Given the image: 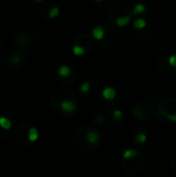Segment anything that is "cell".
<instances>
[{
	"label": "cell",
	"instance_id": "obj_3",
	"mask_svg": "<svg viewBox=\"0 0 176 177\" xmlns=\"http://www.w3.org/2000/svg\"><path fill=\"white\" fill-rule=\"evenodd\" d=\"M73 143L77 148H79V149L82 151H87V152H89V151L94 150V147H93L87 140L86 127L79 128V130L74 134Z\"/></svg>",
	"mask_w": 176,
	"mask_h": 177
},
{
	"label": "cell",
	"instance_id": "obj_21",
	"mask_svg": "<svg viewBox=\"0 0 176 177\" xmlns=\"http://www.w3.org/2000/svg\"><path fill=\"white\" fill-rule=\"evenodd\" d=\"M73 52L77 56H81V55H84V54H86V51H85L83 48H81L80 46H77V45L74 46Z\"/></svg>",
	"mask_w": 176,
	"mask_h": 177
},
{
	"label": "cell",
	"instance_id": "obj_7",
	"mask_svg": "<svg viewBox=\"0 0 176 177\" xmlns=\"http://www.w3.org/2000/svg\"><path fill=\"white\" fill-rule=\"evenodd\" d=\"M130 7L126 4L121 3V2H115V3H113L110 6L109 11H108V17L111 20H115L116 21L120 17L130 15Z\"/></svg>",
	"mask_w": 176,
	"mask_h": 177
},
{
	"label": "cell",
	"instance_id": "obj_34",
	"mask_svg": "<svg viewBox=\"0 0 176 177\" xmlns=\"http://www.w3.org/2000/svg\"><path fill=\"white\" fill-rule=\"evenodd\" d=\"M35 1H38V2H39V1H42V0H35Z\"/></svg>",
	"mask_w": 176,
	"mask_h": 177
},
{
	"label": "cell",
	"instance_id": "obj_9",
	"mask_svg": "<svg viewBox=\"0 0 176 177\" xmlns=\"http://www.w3.org/2000/svg\"><path fill=\"white\" fill-rule=\"evenodd\" d=\"M158 70L161 73H163L165 76L173 77L176 76V67L172 66L169 63V58H167V56H163L161 58L160 62H158Z\"/></svg>",
	"mask_w": 176,
	"mask_h": 177
},
{
	"label": "cell",
	"instance_id": "obj_33",
	"mask_svg": "<svg viewBox=\"0 0 176 177\" xmlns=\"http://www.w3.org/2000/svg\"><path fill=\"white\" fill-rule=\"evenodd\" d=\"M96 2H101V1H103V0H95Z\"/></svg>",
	"mask_w": 176,
	"mask_h": 177
},
{
	"label": "cell",
	"instance_id": "obj_25",
	"mask_svg": "<svg viewBox=\"0 0 176 177\" xmlns=\"http://www.w3.org/2000/svg\"><path fill=\"white\" fill-rule=\"evenodd\" d=\"M113 119L116 121H120L122 119V113H121L120 110H115L113 112Z\"/></svg>",
	"mask_w": 176,
	"mask_h": 177
},
{
	"label": "cell",
	"instance_id": "obj_26",
	"mask_svg": "<svg viewBox=\"0 0 176 177\" xmlns=\"http://www.w3.org/2000/svg\"><path fill=\"white\" fill-rule=\"evenodd\" d=\"M144 10H145V6H144L143 4L139 3L135 6L134 11H133V13H134V14H141V13H143Z\"/></svg>",
	"mask_w": 176,
	"mask_h": 177
},
{
	"label": "cell",
	"instance_id": "obj_22",
	"mask_svg": "<svg viewBox=\"0 0 176 177\" xmlns=\"http://www.w3.org/2000/svg\"><path fill=\"white\" fill-rule=\"evenodd\" d=\"M138 153V151L136 149H127L124 151L123 155H122V159H126V158H130L133 155H136Z\"/></svg>",
	"mask_w": 176,
	"mask_h": 177
},
{
	"label": "cell",
	"instance_id": "obj_15",
	"mask_svg": "<svg viewBox=\"0 0 176 177\" xmlns=\"http://www.w3.org/2000/svg\"><path fill=\"white\" fill-rule=\"evenodd\" d=\"M115 94H116L115 90L111 87H108L106 89H104V91H103V96H104V99H113L115 98Z\"/></svg>",
	"mask_w": 176,
	"mask_h": 177
},
{
	"label": "cell",
	"instance_id": "obj_6",
	"mask_svg": "<svg viewBox=\"0 0 176 177\" xmlns=\"http://www.w3.org/2000/svg\"><path fill=\"white\" fill-rule=\"evenodd\" d=\"M31 125L28 123H20L18 127L15 128L14 132V137L17 141L21 145H29L32 142L29 140V128Z\"/></svg>",
	"mask_w": 176,
	"mask_h": 177
},
{
	"label": "cell",
	"instance_id": "obj_28",
	"mask_svg": "<svg viewBox=\"0 0 176 177\" xmlns=\"http://www.w3.org/2000/svg\"><path fill=\"white\" fill-rule=\"evenodd\" d=\"M89 87H90V84L88 83V82H86V83H84V84H82V86H81V92H87L88 89H89Z\"/></svg>",
	"mask_w": 176,
	"mask_h": 177
},
{
	"label": "cell",
	"instance_id": "obj_20",
	"mask_svg": "<svg viewBox=\"0 0 176 177\" xmlns=\"http://www.w3.org/2000/svg\"><path fill=\"white\" fill-rule=\"evenodd\" d=\"M145 26H146V22H145V20H143V19H137L134 22V27L137 30L143 29V28H145Z\"/></svg>",
	"mask_w": 176,
	"mask_h": 177
},
{
	"label": "cell",
	"instance_id": "obj_32",
	"mask_svg": "<svg viewBox=\"0 0 176 177\" xmlns=\"http://www.w3.org/2000/svg\"><path fill=\"white\" fill-rule=\"evenodd\" d=\"M25 1H26L27 3H33V2H32V0H25Z\"/></svg>",
	"mask_w": 176,
	"mask_h": 177
},
{
	"label": "cell",
	"instance_id": "obj_5",
	"mask_svg": "<svg viewBox=\"0 0 176 177\" xmlns=\"http://www.w3.org/2000/svg\"><path fill=\"white\" fill-rule=\"evenodd\" d=\"M104 28V38H102V45L104 46H115L118 42L119 39V33L114 27L110 26L108 24L103 25Z\"/></svg>",
	"mask_w": 176,
	"mask_h": 177
},
{
	"label": "cell",
	"instance_id": "obj_19",
	"mask_svg": "<svg viewBox=\"0 0 176 177\" xmlns=\"http://www.w3.org/2000/svg\"><path fill=\"white\" fill-rule=\"evenodd\" d=\"M130 15H126V16H123V17H120V18H118L116 20V24L118 25V26H124V25H126L127 23L130 22Z\"/></svg>",
	"mask_w": 176,
	"mask_h": 177
},
{
	"label": "cell",
	"instance_id": "obj_29",
	"mask_svg": "<svg viewBox=\"0 0 176 177\" xmlns=\"http://www.w3.org/2000/svg\"><path fill=\"white\" fill-rule=\"evenodd\" d=\"M169 63L172 65V66L176 67V56L175 55H171L169 57Z\"/></svg>",
	"mask_w": 176,
	"mask_h": 177
},
{
	"label": "cell",
	"instance_id": "obj_16",
	"mask_svg": "<svg viewBox=\"0 0 176 177\" xmlns=\"http://www.w3.org/2000/svg\"><path fill=\"white\" fill-rule=\"evenodd\" d=\"M70 73H72V70L69 66H66V65H62L58 70L59 76L62 77V78H67L70 75Z\"/></svg>",
	"mask_w": 176,
	"mask_h": 177
},
{
	"label": "cell",
	"instance_id": "obj_27",
	"mask_svg": "<svg viewBox=\"0 0 176 177\" xmlns=\"http://www.w3.org/2000/svg\"><path fill=\"white\" fill-rule=\"evenodd\" d=\"M6 137H7V130H4V128L0 125V142L3 141Z\"/></svg>",
	"mask_w": 176,
	"mask_h": 177
},
{
	"label": "cell",
	"instance_id": "obj_11",
	"mask_svg": "<svg viewBox=\"0 0 176 177\" xmlns=\"http://www.w3.org/2000/svg\"><path fill=\"white\" fill-rule=\"evenodd\" d=\"M16 45L23 49H28L32 45V38L26 33H19L15 38Z\"/></svg>",
	"mask_w": 176,
	"mask_h": 177
},
{
	"label": "cell",
	"instance_id": "obj_30",
	"mask_svg": "<svg viewBox=\"0 0 176 177\" xmlns=\"http://www.w3.org/2000/svg\"><path fill=\"white\" fill-rule=\"evenodd\" d=\"M171 169H172V172L174 175H176V158L173 159L172 163H171Z\"/></svg>",
	"mask_w": 176,
	"mask_h": 177
},
{
	"label": "cell",
	"instance_id": "obj_14",
	"mask_svg": "<svg viewBox=\"0 0 176 177\" xmlns=\"http://www.w3.org/2000/svg\"><path fill=\"white\" fill-rule=\"evenodd\" d=\"M104 28L103 26H96L94 29L92 30V35L93 38L98 41H102V38H104Z\"/></svg>",
	"mask_w": 176,
	"mask_h": 177
},
{
	"label": "cell",
	"instance_id": "obj_12",
	"mask_svg": "<svg viewBox=\"0 0 176 177\" xmlns=\"http://www.w3.org/2000/svg\"><path fill=\"white\" fill-rule=\"evenodd\" d=\"M86 137H87L88 142H89V143L91 144L93 147H94V149L98 146V145H100V143H101V136L95 130L86 127Z\"/></svg>",
	"mask_w": 176,
	"mask_h": 177
},
{
	"label": "cell",
	"instance_id": "obj_8",
	"mask_svg": "<svg viewBox=\"0 0 176 177\" xmlns=\"http://www.w3.org/2000/svg\"><path fill=\"white\" fill-rule=\"evenodd\" d=\"M57 106L59 109L65 113H74L77 109V99L75 96L63 99L58 103Z\"/></svg>",
	"mask_w": 176,
	"mask_h": 177
},
{
	"label": "cell",
	"instance_id": "obj_10",
	"mask_svg": "<svg viewBox=\"0 0 176 177\" xmlns=\"http://www.w3.org/2000/svg\"><path fill=\"white\" fill-rule=\"evenodd\" d=\"M75 45L80 46L81 48H83V49L86 51V53H88L92 49L93 42H92V39L90 38V36H88L87 34H81V35H79L78 38L75 39Z\"/></svg>",
	"mask_w": 176,
	"mask_h": 177
},
{
	"label": "cell",
	"instance_id": "obj_2",
	"mask_svg": "<svg viewBox=\"0 0 176 177\" xmlns=\"http://www.w3.org/2000/svg\"><path fill=\"white\" fill-rule=\"evenodd\" d=\"M153 113H154L153 107L146 102L138 103L133 109V114L138 120H149V119L152 118Z\"/></svg>",
	"mask_w": 176,
	"mask_h": 177
},
{
	"label": "cell",
	"instance_id": "obj_17",
	"mask_svg": "<svg viewBox=\"0 0 176 177\" xmlns=\"http://www.w3.org/2000/svg\"><path fill=\"white\" fill-rule=\"evenodd\" d=\"M29 140L31 142H35L38 139V132L34 127H30L29 128Z\"/></svg>",
	"mask_w": 176,
	"mask_h": 177
},
{
	"label": "cell",
	"instance_id": "obj_1",
	"mask_svg": "<svg viewBox=\"0 0 176 177\" xmlns=\"http://www.w3.org/2000/svg\"><path fill=\"white\" fill-rule=\"evenodd\" d=\"M158 110L165 118L171 121H176V99L173 98H166L161 101Z\"/></svg>",
	"mask_w": 176,
	"mask_h": 177
},
{
	"label": "cell",
	"instance_id": "obj_13",
	"mask_svg": "<svg viewBox=\"0 0 176 177\" xmlns=\"http://www.w3.org/2000/svg\"><path fill=\"white\" fill-rule=\"evenodd\" d=\"M24 60H25L24 55H22V54H20V53H14L13 55H10V57L8 58L7 62L10 66L18 67L22 64V62Z\"/></svg>",
	"mask_w": 176,
	"mask_h": 177
},
{
	"label": "cell",
	"instance_id": "obj_4",
	"mask_svg": "<svg viewBox=\"0 0 176 177\" xmlns=\"http://www.w3.org/2000/svg\"><path fill=\"white\" fill-rule=\"evenodd\" d=\"M122 167L124 170L127 171L130 174H136L142 169L143 167V159L140 153H137L136 155H133L130 158L123 159L122 161Z\"/></svg>",
	"mask_w": 176,
	"mask_h": 177
},
{
	"label": "cell",
	"instance_id": "obj_23",
	"mask_svg": "<svg viewBox=\"0 0 176 177\" xmlns=\"http://www.w3.org/2000/svg\"><path fill=\"white\" fill-rule=\"evenodd\" d=\"M59 14V10L56 6H53L50 8V10L48 11V16L50 17V18H55V17H57Z\"/></svg>",
	"mask_w": 176,
	"mask_h": 177
},
{
	"label": "cell",
	"instance_id": "obj_35",
	"mask_svg": "<svg viewBox=\"0 0 176 177\" xmlns=\"http://www.w3.org/2000/svg\"><path fill=\"white\" fill-rule=\"evenodd\" d=\"M0 47H1V41H0Z\"/></svg>",
	"mask_w": 176,
	"mask_h": 177
},
{
	"label": "cell",
	"instance_id": "obj_24",
	"mask_svg": "<svg viewBox=\"0 0 176 177\" xmlns=\"http://www.w3.org/2000/svg\"><path fill=\"white\" fill-rule=\"evenodd\" d=\"M135 141L139 144H142L146 141V135L145 134H139L135 137Z\"/></svg>",
	"mask_w": 176,
	"mask_h": 177
},
{
	"label": "cell",
	"instance_id": "obj_31",
	"mask_svg": "<svg viewBox=\"0 0 176 177\" xmlns=\"http://www.w3.org/2000/svg\"><path fill=\"white\" fill-rule=\"evenodd\" d=\"M96 119H98V122H103L105 120V118H104V116L103 115H98V117H96Z\"/></svg>",
	"mask_w": 176,
	"mask_h": 177
},
{
	"label": "cell",
	"instance_id": "obj_18",
	"mask_svg": "<svg viewBox=\"0 0 176 177\" xmlns=\"http://www.w3.org/2000/svg\"><path fill=\"white\" fill-rule=\"evenodd\" d=\"M0 125L4 128V130H10L12 127V122L10 119H7L6 117H0Z\"/></svg>",
	"mask_w": 176,
	"mask_h": 177
}]
</instances>
